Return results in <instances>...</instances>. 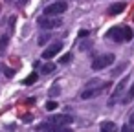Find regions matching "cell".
I'll return each instance as SVG.
<instances>
[{
  "label": "cell",
  "mask_w": 134,
  "mask_h": 132,
  "mask_svg": "<svg viewBox=\"0 0 134 132\" xmlns=\"http://www.w3.org/2000/svg\"><path fill=\"white\" fill-rule=\"evenodd\" d=\"M8 42H9V35H2V39H0V53H4V51H6Z\"/></svg>",
  "instance_id": "obj_12"
},
{
  "label": "cell",
  "mask_w": 134,
  "mask_h": 132,
  "mask_svg": "<svg viewBox=\"0 0 134 132\" xmlns=\"http://www.w3.org/2000/svg\"><path fill=\"white\" fill-rule=\"evenodd\" d=\"M107 39H112V41H116V42H121V41H123V28L116 26V28L108 30V31H107Z\"/></svg>",
  "instance_id": "obj_7"
},
{
  "label": "cell",
  "mask_w": 134,
  "mask_h": 132,
  "mask_svg": "<svg viewBox=\"0 0 134 132\" xmlns=\"http://www.w3.org/2000/svg\"><path fill=\"white\" fill-rule=\"evenodd\" d=\"M130 125H132V127H134V112H132V114H130Z\"/></svg>",
  "instance_id": "obj_25"
},
{
  "label": "cell",
  "mask_w": 134,
  "mask_h": 132,
  "mask_svg": "<svg viewBox=\"0 0 134 132\" xmlns=\"http://www.w3.org/2000/svg\"><path fill=\"white\" fill-rule=\"evenodd\" d=\"M4 73H6V77H8V79H11V77L15 75V72H13L11 68H4Z\"/></svg>",
  "instance_id": "obj_20"
},
{
  "label": "cell",
  "mask_w": 134,
  "mask_h": 132,
  "mask_svg": "<svg viewBox=\"0 0 134 132\" xmlns=\"http://www.w3.org/2000/svg\"><path fill=\"white\" fill-rule=\"evenodd\" d=\"M70 61H72V53H66V55H63V57L59 59V62H61V64H68Z\"/></svg>",
  "instance_id": "obj_16"
},
{
  "label": "cell",
  "mask_w": 134,
  "mask_h": 132,
  "mask_svg": "<svg viewBox=\"0 0 134 132\" xmlns=\"http://www.w3.org/2000/svg\"><path fill=\"white\" fill-rule=\"evenodd\" d=\"M125 84H127V77H123L119 83H118V86H116V90H114V94H112V99H110V105H114V101H116V97H119L121 95V92H123V88H125Z\"/></svg>",
  "instance_id": "obj_8"
},
{
  "label": "cell",
  "mask_w": 134,
  "mask_h": 132,
  "mask_svg": "<svg viewBox=\"0 0 134 132\" xmlns=\"http://www.w3.org/2000/svg\"><path fill=\"white\" fill-rule=\"evenodd\" d=\"M134 97V83H132V86H130V90H129V95H127V101L129 99H132Z\"/></svg>",
  "instance_id": "obj_21"
},
{
  "label": "cell",
  "mask_w": 134,
  "mask_h": 132,
  "mask_svg": "<svg viewBox=\"0 0 134 132\" xmlns=\"http://www.w3.org/2000/svg\"><path fill=\"white\" fill-rule=\"evenodd\" d=\"M112 62H114V55H112V53L99 55L97 59H94V61H92V68H94V70H103V68L110 66Z\"/></svg>",
  "instance_id": "obj_3"
},
{
  "label": "cell",
  "mask_w": 134,
  "mask_h": 132,
  "mask_svg": "<svg viewBox=\"0 0 134 132\" xmlns=\"http://www.w3.org/2000/svg\"><path fill=\"white\" fill-rule=\"evenodd\" d=\"M48 39H50V33H42V35L39 37V44H44Z\"/></svg>",
  "instance_id": "obj_18"
},
{
  "label": "cell",
  "mask_w": 134,
  "mask_h": 132,
  "mask_svg": "<svg viewBox=\"0 0 134 132\" xmlns=\"http://www.w3.org/2000/svg\"><path fill=\"white\" fill-rule=\"evenodd\" d=\"M121 132H134V130H132V128H130V127H129V125H125V127H123V128H121Z\"/></svg>",
  "instance_id": "obj_22"
},
{
  "label": "cell",
  "mask_w": 134,
  "mask_h": 132,
  "mask_svg": "<svg viewBox=\"0 0 134 132\" xmlns=\"http://www.w3.org/2000/svg\"><path fill=\"white\" fill-rule=\"evenodd\" d=\"M6 2H8V4H11V0H6Z\"/></svg>",
  "instance_id": "obj_26"
},
{
  "label": "cell",
  "mask_w": 134,
  "mask_h": 132,
  "mask_svg": "<svg viewBox=\"0 0 134 132\" xmlns=\"http://www.w3.org/2000/svg\"><path fill=\"white\" fill-rule=\"evenodd\" d=\"M99 132H118V127L112 121H103L99 127Z\"/></svg>",
  "instance_id": "obj_10"
},
{
  "label": "cell",
  "mask_w": 134,
  "mask_h": 132,
  "mask_svg": "<svg viewBox=\"0 0 134 132\" xmlns=\"http://www.w3.org/2000/svg\"><path fill=\"white\" fill-rule=\"evenodd\" d=\"M37 24L42 28V30H55V28H61L63 26V20L59 19V17H41L39 20H37Z\"/></svg>",
  "instance_id": "obj_2"
},
{
  "label": "cell",
  "mask_w": 134,
  "mask_h": 132,
  "mask_svg": "<svg viewBox=\"0 0 134 132\" xmlns=\"http://www.w3.org/2000/svg\"><path fill=\"white\" fill-rule=\"evenodd\" d=\"M55 108H57V103L55 101H48L46 103V110H55Z\"/></svg>",
  "instance_id": "obj_19"
},
{
  "label": "cell",
  "mask_w": 134,
  "mask_h": 132,
  "mask_svg": "<svg viewBox=\"0 0 134 132\" xmlns=\"http://www.w3.org/2000/svg\"><path fill=\"white\" fill-rule=\"evenodd\" d=\"M53 70H55V64H53V62H46V64H42V68H41L42 73H52Z\"/></svg>",
  "instance_id": "obj_13"
},
{
  "label": "cell",
  "mask_w": 134,
  "mask_h": 132,
  "mask_svg": "<svg viewBox=\"0 0 134 132\" xmlns=\"http://www.w3.org/2000/svg\"><path fill=\"white\" fill-rule=\"evenodd\" d=\"M132 37H134V33H132V30L130 28H123V41H132Z\"/></svg>",
  "instance_id": "obj_14"
},
{
  "label": "cell",
  "mask_w": 134,
  "mask_h": 132,
  "mask_svg": "<svg viewBox=\"0 0 134 132\" xmlns=\"http://www.w3.org/2000/svg\"><path fill=\"white\" fill-rule=\"evenodd\" d=\"M127 66H129V62H121V64H118V66L112 70V75H119V73H121V72H123Z\"/></svg>",
  "instance_id": "obj_15"
},
{
  "label": "cell",
  "mask_w": 134,
  "mask_h": 132,
  "mask_svg": "<svg viewBox=\"0 0 134 132\" xmlns=\"http://www.w3.org/2000/svg\"><path fill=\"white\" fill-rule=\"evenodd\" d=\"M37 81H39V73H35V72H33V73H30V75H28L22 83H24L26 86H30V84H35Z\"/></svg>",
  "instance_id": "obj_11"
},
{
  "label": "cell",
  "mask_w": 134,
  "mask_h": 132,
  "mask_svg": "<svg viewBox=\"0 0 134 132\" xmlns=\"http://www.w3.org/2000/svg\"><path fill=\"white\" fill-rule=\"evenodd\" d=\"M66 9H68V4L63 2V0H59V2H53V4H50V6H46L44 15H46V17H59V15H63Z\"/></svg>",
  "instance_id": "obj_1"
},
{
  "label": "cell",
  "mask_w": 134,
  "mask_h": 132,
  "mask_svg": "<svg viewBox=\"0 0 134 132\" xmlns=\"http://www.w3.org/2000/svg\"><path fill=\"white\" fill-rule=\"evenodd\" d=\"M88 33H90V31H88V30H83V31H79V37H86V35H88Z\"/></svg>",
  "instance_id": "obj_23"
},
{
  "label": "cell",
  "mask_w": 134,
  "mask_h": 132,
  "mask_svg": "<svg viewBox=\"0 0 134 132\" xmlns=\"http://www.w3.org/2000/svg\"><path fill=\"white\" fill-rule=\"evenodd\" d=\"M59 94H61L59 86H57V84H55V86H52V90H50V95H52V97H55V95H59Z\"/></svg>",
  "instance_id": "obj_17"
},
{
  "label": "cell",
  "mask_w": 134,
  "mask_h": 132,
  "mask_svg": "<svg viewBox=\"0 0 134 132\" xmlns=\"http://www.w3.org/2000/svg\"><path fill=\"white\" fill-rule=\"evenodd\" d=\"M123 11H125V4H121V2H116V4H112V6H110V9H108V15L116 17V15L123 13Z\"/></svg>",
  "instance_id": "obj_9"
},
{
  "label": "cell",
  "mask_w": 134,
  "mask_h": 132,
  "mask_svg": "<svg viewBox=\"0 0 134 132\" xmlns=\"http://www.w3.org/2000/svg\"><path fill=\"white\" fill-rule=\"evenodd\" d=\"M72 121H74L72 116H53V117L48 119L50 125H57V127H66V125H70Z\"/></svg>",
  "instance_id": "obj_6"
},
{
  "label": "cell",
  "mask_w": 134,
  "mask_h": 132,
  "mask_svg": "<svg viewBox=\"0 0 134 132\" xmlns=\"http://www.w3.org/2000/svg\"><path fill=\"white\" fill-rule=\"evenodd\" d=\"M24 121H26V123H30V121H31V116H30V114H26V116H24Z\"/></svg>",
  "instance_id": "obj_24"
},
{
  "label": "cell",
  "mask_w": 134,
  "mask_h": 132,
  "mask_svg": "<svg viewBox=\"0 0 134 132\" xmlns=\"http://www.w3.org/2000/svg\"><path fill=\"white\" fill-rule=\"evenodd\" d=\"M105 88L108 90L110 88V83H101L99 84V88H86V90H83V94H81V97L83 99H90V97H96V95H99L101 92H105Z\"/></svg>",
  "instance_id": "obj_4"
},
{
  "label": "cell",
  "mask_w": 134,
  "mask_h": 132,
  "mask_svg": "<svg viewBox=\"0 0 134 132\" xmlns=\"http://www.w3.org/2000/svg\"><path fill=\"white\" fill-rule=\"evenodd\" d=\"M63 50V42H53V44H50L44 51H42V59H52V57H55L59 51Z\"/></svg>",
  "instance_id": "obj_5"
}]
</instances>
